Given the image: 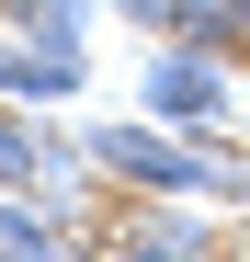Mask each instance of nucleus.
<instances>
[{"instance_id":"20e7f679","label":"nucleus","mask_w":250,"mask_h":262,"mask_svg":"<svg viewBox=\"0 0 250 262\" xmlns=\"http://www.w3.org/2000/svg\"><path fill=\"white\" fill-rule=\"evenodd\" d=\"M103 228H114L125 251H159V262H182V251H216V228H205V216H182V205H159L148 183H125V205L103 216Z\"/></svg>"},{"instance_id":"423d86ee","label":"nucleus","mask_w":250,"mask_h":262,"mask_svg":"<svg viewBox=\"0 0 250 262\" xmlns=\"http://www.w3.org/2000/svg\"><path fill=\"white\" fill-rule=\"evenodd\" d=\"M57 160H68V148L46 137V125H23V114H0V183H12V194H34V183H46Z\"/></svg>"},{"instance_id":"7ed1b4c3","label":"nucleus","mask_w":250,"mask_h":262,"mask_svg":"<svg viewBox=\"0 0 250 262\" xmlns=\"http://www.w3.org/2000/svg\"><path fill=\"white\" fill-rule=\"evenodd\" d=\"M137 34H182V46H216V57H250V0H125Z\"/></svg>"},{"instance_id":"0eeeda50","label":"nucleus","mask_w":250,"mask_h":262,"mask_svg":"<svg viewBox=\"0 0 250 262\" xmlns=\"http://www.w3.org/2000/svg\"><path fill=\"white\" fill-rule=\"evenodd\" d=\"M0 251H23V262H46V251H57V216L34 205V194H12V183H0Z\"/></svg>"},{"instance_id":"39448f33","label":"nucleus","mask_w":250,"mask_h":262,"mask_svg":"<svg viewBox=\"0 0 250 262\" xmlns=\"http://www.w3.org/2000/svg\"><path fill=\"white\" fill-rule=\"evenodd\" d=\"M80 80V46H46V34H0V103L23 92H68Z\"/></svg>"},{"instance_id":"f257e3e1","label":"nucleus","mask_w":250,"mask_h":262,"mask_svg":"<svg viewBox=\"0 0 250 262\" xmlns=\"http://www.w3.org/2000/svg\"><path fill=\"white\" fill-rule=\"evenodd\" d=\"M148 114H171V125H216V114H228V57L159 34V57H148Z\"/></svg>"},{"instance_id":"f03ea898","label":"nucleus","mask_w":250,"mask_h":262,"mask_svg":"<svg viewBox=\"0 0 250 262\" xmlns=\"http://www.w3.org/2000/svg\"><path fill=\"white\" fill-rule=\"evenodd\" d=\"M91 160L114 171V183H148V194H193V183H216V148H171V137H159V125H103V137H91Z\"/></svg>"}]
</instances>
